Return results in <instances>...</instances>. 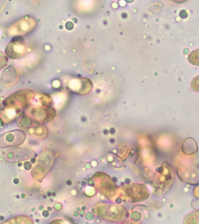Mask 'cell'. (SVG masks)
Returning a JSON list of instances; mask_svg holds the SVG:
<instances>
[{
    "instance_id": "3957f363",
    "label": "cell",
    "mask_w": 199,
    "mask_h": 224,
    "mask_svg": "<svg viewBox=\"0 0 199 224\" xmlns=\"http://www.w3.org/2000/svg\"><path fill=\"white\" fill-rule=\"evenodd\" d=\"M180 16L182 18H186L187 17V13L186 12L185 10H182L180 13H179Z\"/></svg>"
},
{
    "instance_id": "6da1fadb",
    "label": "cell",
    "mask_w": 199,
    "mask_h": 224,
    "mask_svg": "<svg viewBox=\"0 0 199 224\" xmlns=\"http://www.w3.org/2000/svg\"><path fill=\"white\" fill-rule=\"evenodd\" d=\"M188 60L193 65L199 66V49L195 50L190 53L188 57Z\"/></svg>"
},
{
    "instance_id": "277c9868",
    "label": "cell",
    "mask_w": 199,
    "mask_h": 224,
    "mask_svg": "<svg viewBox=\"0 0 199 224\" xmlns=\"http://www.w3.org/2000/svg\"><path fill=\"white\" fill-rule=\"evenodd\" d=\"M125 1H126V2H127V3H132L134 0H125Z\"/></svg>"
},
{
    "instance_id": "7a4b0ae2",
    "label": "cell",
    "mask_w": 199,
    "mask_h": 224,
    "mask_svg": "<svg viewBox=\"0 0 199 224\" xmlns=\"http://www.w3.org/2000/svg\"><path fill=\"white\" fill-rule=\"evenodd\" d=\"M191 87L192 90L199 92V75L193 79L191 84Z\"/></svg>"
}]
</instances>
